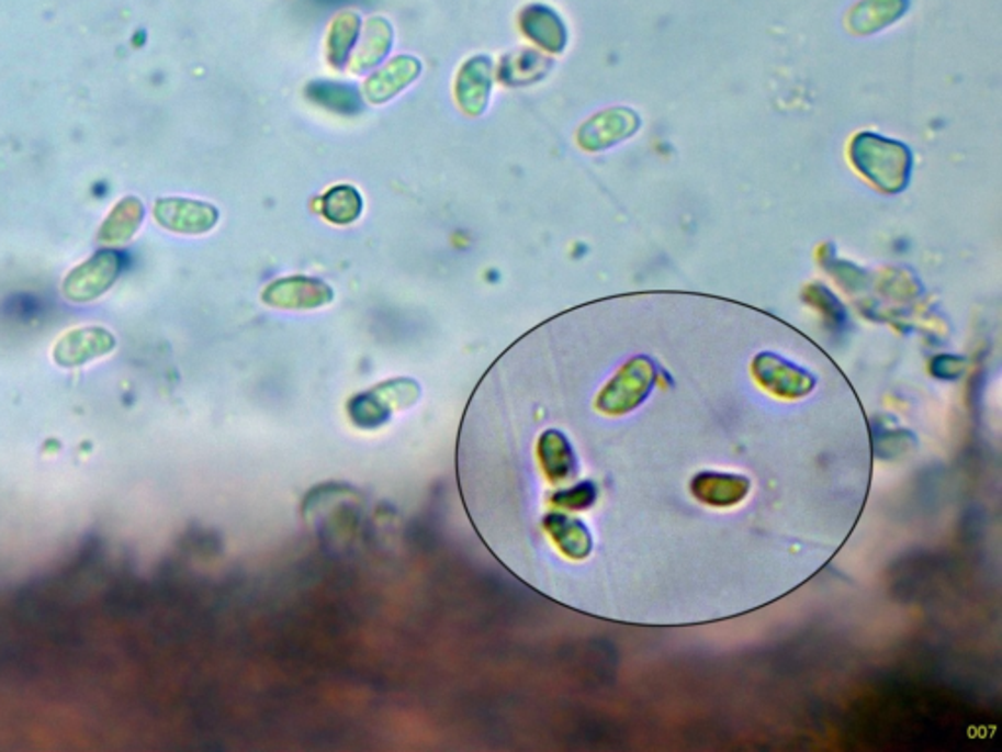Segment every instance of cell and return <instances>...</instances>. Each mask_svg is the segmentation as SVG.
I'll list each match as a JSON object with an SVG mask.
<instances>
[{
    "label": "cell",
    "instance_id": "6da1fadb",
    "mask_svg": "<svg viewBox=\"0 0 1002 752\" xmlns=\"http://www.w3.org/2000/svg\"><path fill=\"white\" fill-rule=\"evenodd\" d=\"M117 272L120 257L114 251H99L67 274L64 282L65 299L71 302L97 300L114 284Z\"/></svg>",
    "mask_w": 1002,
    "mask_h": 752
},
{
    "label": "cell",
    "instance_id": "7a4b0ae2",
    "mask_svg": "<svg viewBox=\"0 0 1002 752\" xmlns=\"http://www.w3.org/2000/svg\"><path fill=\"white\" fill-rule=\"evenodd\" d=\"M116 349V337L106 327H75L57 339L54 347V361L65 369H75L91 363L99 357Z\"/></svg>",
    "mask_w": 1002,
    "mask_h": 752
},
{
    "label": "cell",
    "instance_id": "3957f363",
    "mask_svg": "<svg viewBox=\"0 0 1002 752\" xmlns=\"http://www.w3.org/2000/svg\"><path fill=\"white\" fill-rule=\"evenodd\" d=\"M154 216L161 226L177 234H206L216 226L217 210L209 202L190 199H159Z\"/></svg>",
    "mask_w": 1002,
    "mask_h": 752
},
{
    "label": "cell",
    "instance_id": "277c9868",
    "mask_svg": "<svg viewBox=\"0 0 1002 752\" xmlns=\"http://www.w3.org/2000/svg\"><path fill=\"white\" fill-rule=\"evenodd\" d=\"M489 64L488 59H474L461 71L457 92L462 109L470 114H480L486 109L489 94Z\"/></svg>",
    "mask_w": 1002,
    "mask_h": 752
},
{
    "label": "cell",
    "instance_id": "5b68a950",
    "mask_svg": "<svg viewBox=\"0 0 1002 752\" xmlns=\"http://www.w3.org/2000/svg\"><path fill=\"white\" fill-rule=\"evenodd\" d=\"M144 220V204L134 197L120 200L110 212L104 226L100 227L99 239L106 244H122L134 236Z\"/></svg>",
    "mask_w": 1002,
    "mask_h": 752
},
{
    "label": "cell",
    "instance_id": "8992f818",
    "mask_svg": "<svg viewBox=\"0 0 1002 752\" xmlns=\"http://www.w3.org/2000/svg\"><path fill=\"white\" fill-rule=\"evenodd\" d=\"M697 498L714 506H729L746 496L748 481L731 474H699L694 482Z\"/></svg>",
    "mask_w": 1002,
    "mask_h": 752
},
{
    "label": "cell",
    "instance_id": "52a82bcc",
    "mask_svg": "<svg viewBox=\"0 0 1002 752\" xmlns=\"http://www.w3.org/2000/svg\"><path fill=\"white\" fill-rule=\"evenodd\" d=\"M417 74H419V64L416 59H409V57L396 59V61H392L389 69L374 75L371 81L367 82V94L374 102H384L414 81Z\"/></svg>",
    "mask_w": 1002,
    "mask_h": 752
},
{
    "label": "cell",
    "instance_id": "ba28073f",
    "mask_svg": "<svg viewBox=\"0 0 1002 752\" xmlns=\"http://www.w3.org/2000/svg\"><path fill=\"white\" fill-rule=\"evenodd\" d=\"M361 197L352 187H335L324 199V214L335 224H349L361 214Z\"/></svg>",
    "mask_w": 1002,
    "mask_h": 752
}]
</instances>
